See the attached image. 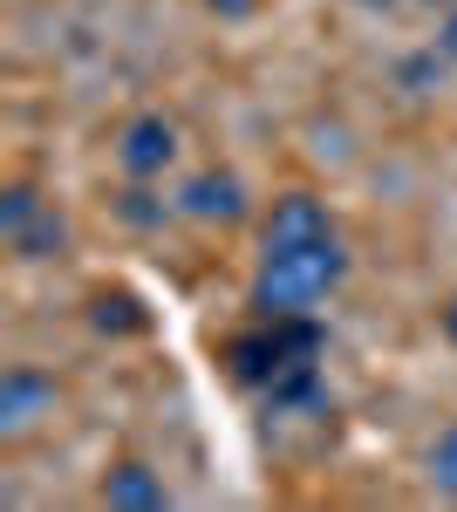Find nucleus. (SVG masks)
<instances>
[{"label": "nucleus", "mask_w": 457, "mask_h": 512, "mask_svg": "<svg viewBox=\"0 0 457 512\" xmlns=\"http://www.w3.org/2000/svg\"><path fill=\"white\" fill-rule=\"evenodd\" d=\"M348 274L342 233L314 239V246H287V253H260L253 274V308L260 315H314V301H328Z\"/></svg>", "instance_id": "1"}, {"label": "nucleus", "mask_w": 457, "mask_h": 512, "mask_svg": "<svg viewBox=\"0 0 457 512\" xmlns=\"http://www.w3.org/2000/svg\"><path fill=\"white\" fill-rule=\"evenodd\" d=\"M314 355H321L314 315H267L260 328H246V335L226 342V369H232V383H246V390H273L280 376L307 369Z\"/></svg>", "instance_id": "2"}, {"label": "nucleus", "mask_w": 457, "mask_h": 512, "mask_svg": "<svg viewBox=\"0 0 457 512\" xmlns=\"http://www.w3.org/2000/svg\"><path fill=\"white\" fill-rule=\"evenodd\" d=\"M116 164H123V178H130V185L164 178V171L178 164V123L164 117V110L130 117V123H123V137H116Z\"/></svg>", "instance_id": "3"}, {"label": "nucleus", "mask_w": 457, "mask_h": 512, "mask_svg": "<svg viewBox=\"0 0 457 512\" xmlns=\"http://www.w3.org/2000/svg\"><path fill=\"white\" fill-rule=\"evenodd\" d=\"M314 239H335V219L314 192H280L260 226V253H287V246H314Z\"/></svg>", "instance_id": "4"}, {"label": "nucleus", "mask_w": 457, "mask_h": 512, "mask_svg": "<svg viewBox=\"0 0 457 512\" xmlns=\"http://www.w3.org/2000/svg\"><path fill=\"white\" fill-rule=\"evenodd\" d=\"M55 376L48 369H28V362H14L7 376H0V431L7 437H21V431H35L41 417H55Z\"/></svg>", "instance_id": "5"}, {"label": "nucleus", "mask_w": 457, "mask_h": 512, "mask_svg": "<svg viewBox=\"0 0 457 512\" xmlns=\"http://www.w3.org/2000/svg\"><path fill=\"white\" fill-rule=\"evenodd\" d=\"M178 212L185 219H205V226H239L246 219V185H239V171H191L185 192H178Z\"/></svg>", "instance_id": "6"}, {"label": "nucleus", "mask_w": 457, "mask_h": 512, "mask_svg": "<svg viewBox=\"0 0 457 512\" xmlns=\"http://www.w3.org/2000/svg\"><path fill=\"white\" fill-rule=\"evenodd\" d=\"M110 512H164L171 506V492H164V478L151 472V465H137V458H123V465H110L103 472V492H96Z\"/></svg>", "instance_id": "7"}, {"label": "nucleus", "mask_w": 457, "mask_h": 512, "mask_svg": "<svg viewBox=\"0 0 457 512\" xmlns=\"http://www.w3.org/2000/svg\"><path fill=\"white\" fill-rule=\"evenodd\" d=\"M41 212H48V198H41L28 178H14V185L0 192V239H21V233L41 219Z\"/></svg>", "instance_id": "8"}, {"label": "nucleus", "mask_w": 457, "mask_h": 512, "mask_svg": "<svg viewBox=\"0 0 457 512\" xmlns=\"http://www.w3.org/2000/svg\"><path fill=\"white\" fill-rule=\"evenodd\" d=\"M62 239H69V226H62V212L48 205V212H41L35 226H28L21 239H7V246H14L21 260H55V253H62Z\"/></svg>", "instance_id": "9"}, {"label": "nucleus", "mask_w": 457, "mask_h": 512, "mask_svg": "<svg viewBox=\"0 0 457 512\" xmlns=\"http://www.w3.org/2000/svg\"><path fill=\"white\" fill-rule=\"evenodd\" d=\"M430 485L457 499V424H451V431H437V444H430Z\"/></svg>", "instance_id": "10"}, {"label": "nucleus", "mask_w": 457, "mask_h": 512, "mask_svg": "<svg viewBox=\"0 0 457 512\" xmlns=\"http://www.w3.org/2000/svg\"><path fill=\"white\" fill-rule=\"evenodd\" d=\"M96 328H144V315H137V301H123V294H103V301H96Z\"/></svg>", "instance_id": "11"}, {"label": "nucleus", "mask_w": 457, "mask_h": 512, "mask_svg": "<svg viewBox=\"0 0 457 512\" xmlns=\"http://www.w3.org/2000/svg\"><path fill=\"white\" fill-rule=\"evenodd\" d=\"M219 21H246V14H260V0H205Z\"/></svg>", "instance_id": "12"}, {"label": "nucleus", "mask_w": 457, "mask_h": 512, "mask_svg": "<svg viewBox=\"0 0 457 512\" xmlns=\"http://www.w3.org/2000/svg\"><path fill=\"white\" fill-rule=\"evenodd\" d=\"M437 48H444V62H457V7L444 14V28H437Z\"/></svg>", "instance_id": "13"}, {"label": "nucleus", "mask_w": 457, "mask_h": 512, "mask_svg": "<svg viewBox=\"0 0 457 512\" xmlns=\"http://www.w3.org/2000/svg\"><path fill=\"white\" fill-rule=\"evenodd\" d=\"M444 335L457 342V294H451V308H444Z\"/></svg>", "instance_id": "14"}, {"label": "nucleus", "mask_w": 457, "mask_h": 512, "mask_svg": "<svg viewBox=\"0 0 457 512\" xmlns=\"http://www.w3.org/2000/svg\"><path fill=\"white\" fill-rule=\"evenodd\" d=\"M430 7H457V0H430Z\"/></svg>", "instance_id": "15"}]
</instances>
